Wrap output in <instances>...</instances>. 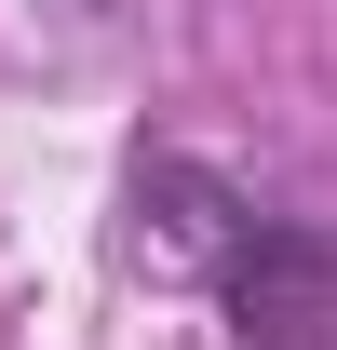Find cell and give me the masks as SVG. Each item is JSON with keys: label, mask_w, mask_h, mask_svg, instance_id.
I'll return each mask as SVG.
<instances>
[{"label": "cell", "mask_w": 337, "mask_h": 350, "mask_svg": "<svg viewBox=\"0 0 337 350\" xmlns=\"http://www.w3.org/2000/svg\"><path fill=\"white\" fill-rule=\"evenodd\" d=\"M135 216H162V243L216 283L243 350H337V243L310 216H270L203 162H135Z\"/></svg>", "instance_id": "obj_1"}]
</instances>
